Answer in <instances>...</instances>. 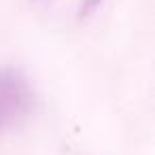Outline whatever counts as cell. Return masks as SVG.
<instances>
[{
    "label": "cell",
    "instance_id": "obj_2",
    "mask_svg": "<svg viewBox=\"0 0 155 155\" xmlns=\"http://www.w3.org/2000/svg\"><path fill=\"white\" fill-rule=\"evenodd\" d=\"M104 2V0H83L81 2V9H79V17L81 19H85V17H89L94 11H98V7Z\"/></svg>",
    "mask_w": 155,
    "mask_h": 155
},
{
    "label": "cell",
    "instance_id": "obj_1",
    "mask_svg": "<svg viewBox=\"0 0 155 155\" xmlns=\"http://www.w3.org/2000/svg\"><path fill=\"white\" fill-rule=\"evenodd\" d=\"M34 91L19 68H0V134L15 127L32 110Z\"/></svg>",
    "mask_w": 155,
    "mask_h": 155
}]
</instances>
